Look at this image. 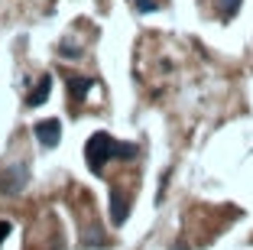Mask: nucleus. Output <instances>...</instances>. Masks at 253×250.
I'll use <instances>...</instances> for the list:
<instances>
[{"instance_id":"obj_1","label":"nucleus","mask_w":253,"mask_h":250,"mask_svg":"<svg viewBox=\"0 0 253 250\" xmlns=\"http://www.w3.org/2000/svg\"><path fill=\"white\" fill-rule=\"evenodd\" d=\"M136 156H140V147H136V143H120L104 130H97L88 140V147H84V159H88V169L94 172V176L104 169L107 159H136Z\"/></svg>"},{"instance_id":"obj_2","label":"nucleus","mask_w":253,"mask_h":250,"mask_svg":"<svg viewBox=\"0 0 253 250\" xmlns=\"http://www.w3.org/2000/svg\"><path fill=\"white\" fill-rule=\"evenodd\" d=\"M26 185H30V166L26 162H13L0 172V192L3 195H20Z\"/></svg>"},{"instance_id":"obj_3","label":"nucleus","mask_w":253,"mask_h":250,"mask_svg":"<svg viewBox=\"0 0 253 250\" xmlns=\"http://www.w3.org/2000/svg\"><path fill=\"white\" fill-rule=\"evenodd\" d=\"M33 133H36V140L42 143L45 150H52V147H59V140H62V124L59 120H39V124L33 127Z\"/></svg>"},{"instance_id":"obj_4","label":"nucleus","mask_w":253,"mask_h":250,"mask_svg":"<svg viewBox=\"0 0 253 250\" xmlns=\"http://www.w3.org/2000/svg\"><path fill=\"white\" fill-rule=\"evenodd\" d=\"M126 214H130V201L124 199V192H120V189H111V224L120 228V224L126 221Z\"/></svg>"},{"instance_id":"obj_5","label":"nucleus","mask_w":253,"mask_h":250,"mask_svg":"<svg viewBox=\"0 0 253 250\" xmlns=\"http://www.w3.org/2000/svg\"><path fill=\"white\" fill-rule=\"evenodd\" d=\"M65 85H68V98H72V104H78L84 95H88V88L94 85V78H88V75H68Z\"/></svg>"},{"instance_id":"obj_6","label":"nucleus","mask_w":253,"mask_h":250,"mask_svg":"<svg viewBox=\"0 0 253 250\" xmlns=\"http://www.w3.org/2000/svg\"><path fill=\"white\" fill-rule=\"evenodd\" d=\"M49 91H52V78H49V75H42V78H39V85H36V88L30 91V98H26V104H30V107H39V104H45V98H49Z\"/></svg>"},{"instance_id":"obj_7","label":"nucleus","mask_w":253,"mask_h":250,"mask_svg":"<svg viewBox=\"0 0 253 250\" xmlns=\"http://www.w3.org/2000/svg\"><path fill=\"white\" fill-rule=\"evenodd\" d=\"M237 10H240V0H221V16L224 20H231Z\"/></svg>"},{"instance_id":"obj_8","label":"nucleus","mask_w":253,"mask_h":250,"mask_svg":"<svg viewBox=\"0 0 253 250\" xmlns=\"http://www.w3.org/2000/svg\"><path fill=\"white\" fill-rule=\"evenodd\" d=\"M133 7L140 13H149V10H159V0H133Z\"/></svg>"},{"instance_id":"obj_9","label":"nucleus","mask_w":253,"mask_h":250,"mask_svg":"<svg viewBox=\"0 0 253 250\" xmlns=\"http://www.w3.org/2000/svg\"><path fill=\"white\" fill-rule=\"evenodd\" d=\"M59 55H65V59H78V55H82V49H75L72 43H62L59 46Z\"/></svg>"},{"instance_id":"obj_10","label":"nucleus","mask_w":253,"mask_h":250,"mask_svg":"<svg viewBox=\"0 0 253 250\" xmlns=\"http://www.w3.org/2000/svg\"><path fill=\"white\" fill-rule=\"evenodd\" d=\"M10 231H13V224H10V221H0V244L10 237Z\"/></svg>"}]
</instances>
